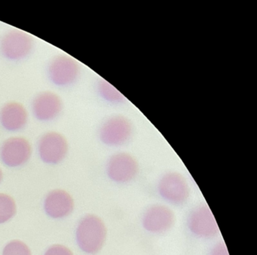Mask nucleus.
<instances>
[{"label": "nucleus", "instance_id": "nucleus-4", "mask_svg": "<svg viewBox=\"0 0 257 255\" xmlns=\"http://www.w3.org/2000/svg\"><path fill=\"white\" fill-rule=\"evenodd\" d=\"M139 172V164L134 156L127 152L112 154L106 163V173L109 179L118 184L133 181Z\"/></svg>", "mask_w": 257, "mask_h": 255}, {"label": "nucleus", "instance_id": "nucleus-13", "mask_svg": "<svg viewBox=\"0 0 257 255\" xmlns=\"http://www.w3.org/2000/svg\"><path fill=\"white\" fill-rule=\"evenodd\" d=\"M28 113L22 103L10 102L3 106L0 111V122L9 131H19L26 126Z\"/></svg>", "mask_w": 257, "mask_h": 255}, {"label": "nucleus", "instance_id": "nucleus-12", "mask_svg": "<svg viewBox=\"0 0 257 255\" xmlns=\"http://www.w3.org/2000/svg\"><path fill=\"white\" fill-rule=\"evenodd\" d=\"M74 208L73 198L65 190H55L46 196L44 208L52 218H63L71 214Z\"/></svg>", "mask_w": 257, "mask_h": 255}, {"label": "nucleus", "instance_id": "nucleus-2", "mask_svg": "<svg viewBox=\"0 0 257 255\" xmlns=\"http://www.w3.org/2000/svg\"><path fill=\"white\" fill-rule=\"evenodd\" d=\"M133 127L128 118L123 115H113L103 121L99 130L100 140L108 146H121L132 136Z\"/></svg>", "mask_w": 257, "mask_h": 255}, {"label": "nucleus", "instance_id": "nucleus-9", "mask_svg": "<svg viewBox=\"0 0 257 255\" xmlns=\"http://www.w3.org/2000/svg\"><path fill=\"white\" fill-rule=\"evenodd\" d=\"M175 214L169 207L156 204L149 207L142 218L144 229L153 234H162L169 231L175 223Z\"/></svg>", "mask_w": 257, "mask_h": 255}, {"label": "nucleus", "instance_id": "nucleus-17", "mask_svg": "<svg viewBox=\"0 0 257 255\" xmlns=\"http://www.w3.org/2000/svg\"><path fill=\"white\" fill-rule=\"evenodd\" d=\"M44 255H73V253L68 247L61 244H55L51 246Z\"/></svg>", "mask_w": 257, "mask_h": 255}, {"label": "nucleus", "instance_id": "nucleus-16", "mask_svg": "<svg viewBox=\"0 0 257 255\" xmlns=\"http://www.w3.org/2000/svg\"><path fill=\"white\" fill-rule=\"evenodd\" d=\"M3 255H32L27 244L19 240L10 241L4 247Z\"/></svg>", "mask_w": 257, "mask_h": 255}, {"label": "nucleus", "instance_id": "nucleus-19", "mask_svg": "<svg viewBox=\"0 0 257 255\" xmlns=\"http://www.w3.org/2000/svg\"><path fill=\"white\" fill-rule=\"evenodd\" d=\"M3 179V172L2 170H1V169H0V182H1V181H2Z\"/></svg>", "mask_w": 257, "mask_h": 255}, {"label": "nucleus", "instance_id": "nucleus-10", "mask_svg": "<svg viewBox=\"0 0 257 255\" xmlns=\"http://www.w3.org/2000/svg\"><path fill=\"white\" fill-rule=\"evenodd\" d=\"M32 147L28 139L22 136H13L3 143L0 157L10 167H19L31 158Z\"/></svg>", "mask_w": 257, "mask_h": 255}, {"label": "nucleus", "instance_id": "nucleus-7", "mask_svg": "<svg viewBox=\"0 0 257 255\" xmlns=\"http://www.w3.org/2000/svg\"><path fill=\"white\" fill-rule=\"evenodd\" d=\"M49 76L58 86H67L77 80L80 73V66L74 58L62 55L55 57L49 65Z\"/></svg>", "mask_w": 257, "mask_h": 255}, {"label": "nucleus", "instance_id": "nucleus-11", "mask_svg": "<svg viewBox=\"0 0 257 255\" xmlns=\"http://www.w3.org/2000/svg\"><path fill=\"white\" fill-rule=\"evenodd\" d=\"M32 108L37 119L43 121H51L56 118L62 111V100L55 93L44 91L34 98Z\"/></svg>", "mask_w": 257, "mask_h": 255}, {"label": "nucleus", "instance_id": "nucleus-6", "mask_svg": "<svg viewBox=\"0 0 257 255\" xmlns=\"http://www.w3.org/2000/svg\"><path fill=\"white\" fill-rule=\"evenodd\" d=\"M34 39L28 33L19 30L9 31L1 39L0 51L10 60L26 58L34 48Z\"/></svg>", "mask_w": 257, "mask_h": 255}, {"label": "nucleus", "instance_id": "nucleus-14", "mask_svg": "<svg viewBox=\"0 0 257 255\" xmlns=\"http://www.w3.org/2000/svg\"><path fill=\"white\" fill-rule=\"evenodd\" d=\"M97 91L100 97L107 103L121 104L125 101V97L115 87L105 79H100L97 85Z\"/></svg>", "mask_w": 257, "mask_h": 255}, {"label": "nucleus", "instance_id": "nucleus-1", "mask_svg": "<svg viewBox=\"0 0 257 255\" xmlns=\"http://www.w3.org/2000/svg\"><path fill=\"white\" fill-rule=\"evenodd\" d=\"M76 235L78 245L82 251L95 254L104 245L107 229L100 217L94 214H87L79 221Z\"/></svg>", "mask_w": 257, "mask_h": 255}, {"label": "nucleus", "instance_id": "nucleus-15", "mask_svg": "<svg viewBox=\"0 0 257 255\" xmlns=\"http://www.w3.org/2000/svg\"><path fill=\"white\" fill-rule=\"evenodd\" d=\"M16 213V202L13 197L0 193V223H6Z\"/></svg>", "mask_w": 257, "mask_h": 255}, {"label": "nucleus", "instance_id": "nucleus-8", "mask_svg": "<svg viewBox=\"0 0 257 255\" xmlns=\"http://www.w3.org/2000/svg\"><path fill=\"white\" fill-rule=\"evenodd\" d=\"M38 151L43 162L49 164H58L67 156L68 142L61 133L48 132L39 140Z\"/></svg>", "mask_w": 257, "mask_h": 255}, {"label": "nucleus", "instance_id": "nucleus-18", "mask_svg": "<svg viewBox=\"0 0 257 255\" xmlns=\"http://www.w3.org/2000/svg\"><path fill=\"white\" fill-rule=\"evenodd\" d=\"M210 255H229L226 244L223 241L216 243L210 250Z\"/></svg>", "mask_w": 257, "mask_h": 255}, {"label": "nucleus", "instance_id": "nucleus-3", "mask_svg": "<svg viewBox=\"0 0 257 255\" xmlns=\"http://www.w3.org/2000/svg\"><path fill=\"white\" fill-rule=\"evenodd\" d=\"M158 192L162 199L174 205H183L190 196V187L185 177L177 172L162 175L158 183Z\"/></svg>", "mask_w": 257, "mask_h": 255}, {"label": "nucleus", "instance_id": "nucleus-5", "mask_svg": "<svg viewBox=\"0 0 257 255\" xmlns=\"http://www.w3.org/2000/svg\"><path fill=\"white\" fill-rule=\"evenodd\" d=\"M187 226L189 231L198 238H214L219 233L216 218L211 209L205 204L192 209L188 216Z\"/></svg>", "mask_w": 257, "mask_h": 255}]
</instances>
